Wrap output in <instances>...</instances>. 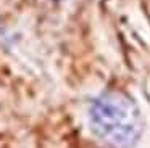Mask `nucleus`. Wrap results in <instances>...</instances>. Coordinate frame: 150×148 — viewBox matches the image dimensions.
Wrapping results in <instances>:
<instances>
[{
    "instance_id": "f257e3e1",
    "label": "nucleus",
    "mask_w": 150,
    "mask_h": 148,
    "mask_svg": "<svg viewBox=\"0 0 150 148\" xmlns=\"http://www.w3.org/2000/svg\"><path fill=\"white\" fill-rule=\"evenodd\" d=\"M92 132L113 148H129L142 134V116L137 105L121 92H105L89 113Z\"/></svg>"
}]
</instances>
